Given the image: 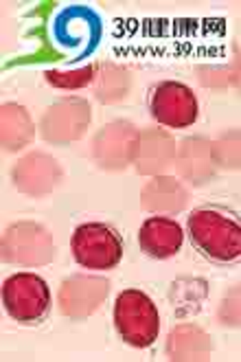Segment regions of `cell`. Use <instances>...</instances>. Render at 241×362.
<instances>
[{"mask_svg": "<svg viewBox=\"0 0 241 362\" xmlns=\"http://www.w3.org/2000/svg\"><path fill=\"white\" fill-rule=\"evenodd\" d=\"M189 240L215 264L241 262V218L228 206L204 204L191 211Z\"/></svg>", "mask_w": 241, "mask_h": 362, "instance_id": "6da1fadb", "label": "cell"}, {"mask_svg": "<svg viewBox=\"0 0 241 362\" xmlns=\"http://www.w3.org/2000/svg\"><path fill=\"white\" fill-rule=\"evenodd\" d=\"M112 318L121 340L129 347H151L160 334L158 308L139 288H127L117 296Z\"/></svg>", "mask_w": 241, "mask_h": 362, "instance_id": "7a4b0ae2", "label": "cell"}, {"mask_svg": "<svg viewBox=\"0 0 241 362\" xmlns=\"http://www.w3.org/2000/svg\"><path fill=\"white\" fill-rule=\"evenodd\" d=\"M3 262L22 268H37L47 266L55 257V242L47 226L37 222L22 220L5 228L3 244Z\"/></svg>", "mask_w": 241, "mask_h": 362, "instance_id": "3957f363", "label": "cell"}, {"mask_svg": "<svg viewBox=\"0 0 241 362\" xmlns=\"http://www.w3.org/2000/svg\"><path fill=\"white\" fill-rule=\"evenodd\" d=\"M3 305L20 325H40L51 312V290L33 272H16L3 284Z\"/></svg>", "mask_w": 241, "mask_h": 362, "instance_id": "277c9868", "label": "cell"}, {"mask_svg": "<svg viewBox=\"0 0 241 362\" xmlns=\"http://www.w3.org/2000/svg\"><path fill=\"white\" fill-rule=\"evenodd\" d=\"M71 250L86 270H112L123 259V240L110 224L88 222L75 228Z\"/></svg>", "mask_w": 241, "mask_h": 362, "instance_id": "5b68a950", "label": "cell"}, {"mask_svg": "<svg viewBox=\"0 0 241 362\" xmlns=\"http://www.w3.org/2000/svg\"><path fill=\"white\" fill-rule=\"evenodd\" d=\"M93 110L83 97H66L55 101L40 119V136L51 145H69L79 141L88 125Z\"/></svg>", "mask_w": 241, "mask_h": 362, "instance_id": "8992f818", "label": "cell"}, {"mask_svg": "<svg viewBox=\"0 0 241 362\" xmlns=\"http://www.w3.org/2000/svg\"><path fill=\"white\" fill-rule=\"evenodd\" d=\"M141 145V132L129 121H112L93 139V158L105 172H123L134 165Z\"/></svg>", "mask_w": 241, "mask_h": 362, "instance_id": "52a82bcc", "label": "cell"}, {"mask_svg": "<svg viewBox=\"0 0 241 362\" xmlns=\"http://www.w3.org/2000/svg\"><path fill=\"white\" fill-rule=\"evenodd\" d=\"M149 112L160 125L171 130H184L197 121L195 93L180 81H160L151 90Z\"/></svg>", "mask_w": 241, "mask_h": 362, "instance_id": "ba28073f", "label": "cell"}, {"mask_svg": "<svg viewBox=\"0 0 241 362\" xmlns=\"http://www.w3.org/2000/svg\"><path fill=\"white\" fill-rule=\"evenodd\" d=\"M110 281L97 274H73L69 276L57 294L59 312L71 321H83L93 316L107 299Z\"/></svg>", "mask_w": 241, "mask_h": 362, "instance_id": "9c48e42d", "label": "cell"}, {"mask_svg": "<svg viewBox=\"0 0 241 362\" xmlns=\"http://www.w3.org/2000/svg\"><path fill=\"white\" fill-rule=\"evenodd\" d=\"M61 176L64 172L59 163L51 154H44V152H31L27 156H22L11 172V180L16 189L31 198L49 196L59 185Z\"/></svg>", "mask_w": 241, "mask_h": 362, "instance_id": "30bf717a", "label": "cell"}, {"mask_svg": "<svg viewBox=\"0 0 241 362\" xmlns=\"http://www.w3.org/2000/svg\"><path fill=\"white\" fill-rule=\"evenodd\" d=\"M175 169L178 176L191 185H206L213 180L217 165L213 158V141L204 136H187L175 147Z\"/></svg>", "mask_w": 241, "mask_h": 362, "instance_id": "8fae6325", "label": "cell"}, {"mask_svg": "<svg viewBox=\"0 0 241 362\" xmlns=\"http://www.w3.org/2000/svg\"><path fill=\"white\" fill-rule=\"evenodd\" d=\"M184 242L182 226L169 216L147 218L139 230L141 250L151 259H169L178 255Z\"/></svg>", "mask_w": 241, "mask_h": 362, "instance_id": "7c38bea8", "label": "cell"}, {"mask_svg": "<svg viewBox=\"0 0 241 362\" xmlns=\"http://www.w3.org/2000/svg\"><path fill=\"white\" fill-rule=\"evenodd\" d=\"M175 160V141L165 130H147L141 132V145L134 160V167L141 176H158Z\"/></svg>", "mask_w": 241, "mask_h": 362, "instance_id": "4fadbf2b", "label": "cell"}, {"mask_svg": "<svg viewBox=\"0 0 241 362\" xmlns=\"http://www.w3.org/2000/svg\"><path fill=\"white\" fill-rule=\"evenodd\" d=\"M189 202V191L178 178L171 176H153L145 182L141 191V204L149 213H163V216H175L184 211Z\"/></svg>", "mask_w": 241, "mask_h": 362, "instance_id": "5bb4252c", "label": "cell"}, {"mask_svg": "<svg viewBox=\"0 0 241 362\" xmlns=\"http://www.w3.org/2000/svg\"><path fill=\"white\" fill-rule=\"evenodd\" d=\"M35 136V125L31 115L20 103H3L0 108V141L5 152H20L31 145Z\"/></svg>", "mask_w": 241, "mask_h": 362, "instance_id": "9a60e30c", "label": "cell"}, {"mask_svg": "<svg viewBox=\"0 0 241 362\" xmlns=\"http://www.w3.org/2000/svg\"><path fill=\"white\" fill-rule=\"evenodd\" d=\"M167 354L171 360H208L211 336L193 323H180L167 338Z\"/></svg>", "mask_w": 241, "mask_h": 362, "instance_id": "2e32d148", "label": "cell"}, {"mask_svg": "<svg viewBox=\"0 0 241 362\" xmlns=\"http://www.w3.org/2000/svg\"><path fill=\"white\" fill-rule=\"evenodd\" d=\"M131 88L129 73L119 64H101L95 79V95L101 103H117L127 97Z\"/></svg>", "mask_w": 241, "mask_h": 362, "instance_id": "e0dca14e", "label": "cell"}, {"mask_svg": "<svg viewBox=\"0 0 241 362\" xmlns=\"http://www.w3.org/2000/svg\"><path fill=\"white\" fill-rule=\"evenodd\" d=\"M213 158L219 169L239 172L241 169V130H230L213 141Z\"/></svg>", "mask_w": 241, "mask_h": 362, "instance_id": "ac0fdd59", "label": "cell"}, {"mask_svg": "<svg viewBox=\"0 0 241 362\" xmlns=\"http://www.w3.org/2000/svg\"><path fill=\"white\" fill-rule=\"evenodd\" d=\"M99 73V64H88L83 69H75V71H47L44 77L51 83L53 88L59 90H81L86 86H90L97 79Z\"/></svg>", "mask_w": 241, "mask_h": 362, "instance_id": "d6986e66", "label": "cell"}, {"mask_svg": "<svg viewBox=\"0 0 241 362\" xmlns=\"http://www.w3.org/2000/svg\"><path fill=\"white\" fill-rule=\"evenodd\" d=\"M217 321L224 327H241V284L230 288L217 310Z\"/></svg>", "mask_w": 241, "mask_h": 362, "instance_id": "ffe728a7", "label": "cell"}, {"mask_svg": "<svg viewBox=\"0 0 241 362\" xmlns=\"http://www.w3.org/2000/svg\"><path fill=\"white\" fill-rule=\"evenodd\" d=\"M237 88L241 90V75H239V79H237Z\"/></svg>", "mask_w": 241, "mask_h": 362, "instance_id": "44dd1931", "label": "cell"}]
</instances>
